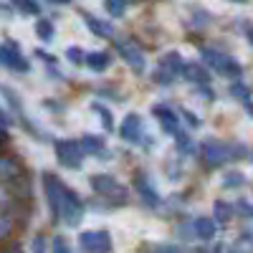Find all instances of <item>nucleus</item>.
I'll return each mask as SVG.
<instances>
[{
  "label": "nucleus",
  "mask_w": 253,
  "mask_h": 253,
  "mask_svg": "<svg viewBox=\"0 0 253 253\" xmlns=\"http://www.w3.org/2000/svg\"><path fill=\"white\" fill-rule=\"evenodd\" d=\"M114 51L119 53V58H122L134 74H144V69H147V56H144L142 46L137 43L134 38L117 36V38H114Z\"/></svg>",
  "instance_id": "obj_4"
},
{
  "label": "nucleus",
  "mask_w": 253,
  "mask_h": 253,
  "mask_svg": "<svg viewBox=\"0 0 253 253\" xmlns=\"http://www.w3.org/2000/svg\"><path fill=\"white\" fill-rule=\"evenodd\" d=\"M119 137L126 142V144H144V137H147V132H144V119L137 114V112H129L124 119H122V124H119Z\"/></svg>",
  "instance_id": "obj_11"
},
{
  "label": "nucleus",
  "mask_w": 253,
  "mask_h": 253,
  "mask_svg": "<svg viewBox=\"0 0 253 253\" xmlns=\"http://www.w3.org/2000/svg\"><path fill=\"white\" fill-rule=\"evenodd\" d=\"M79 246L86 253H112L114 241H112L109 230L94 228V230H81V233H79Z\"/></svg>",
  "instance_id": "obj_9"
},
{
  "label": "nucleus",
  "mask_w": 253,
  "mask_h": 253,
  "mask_svg": "<svg viewBox=\"0 0 253 253\" xmlns=\"http://www.w3.org/2000/svg\"><path fill=\"white\" fill-rule=\"evenodd\" d=\"M198 150H200V157L205 160L208 167H220V165H228L238 157L248 160V147L241 142H225V139L208 137L200 142Z\"/></svg>",
  "instance_id": "obj_1"
},
{
  "label": "nucleus",
  "mask_w": 253,
  "mask_h": 253,
  "mask_svg": "<svg viewBox=\"0 0 253 253\" xmlns=\"http://www.w3.org/2000/svg\"><path fill=\"white\" fill-rule=\"evenodd\" d=\"M84 23H86V28L96 36V38H107V41H114L117 38V31H114V23L107 18H96L91 13H84Z\"/></svg>",
  "instance_id": "obj_14"
},
{
  "label": "nucleus",
  "mask_w": 253,
  "mask_h": 253,
  "mask_svg": "<svg viewBox=\"0 0 253 253\" xmlns=\"http://www.w3.org/2000/svg\"><path fill=\"white\" fill-rule=\"evenodd\" d=\"M89 185H91L94 193L99 198H104V200H112V203H119V205H124L126 200H129V190H126V185H122L114 175H104V172L91 175Z\"/></svg>",
  "instance_id": "obj_3"
},
{
  "label": "nucleus",
  "mask_w": 253,
  "mask_h": 253,
  "mask_svg": "<svg viewBox=\"0 0 253 253\" xmlns=\"http://www.w3.org/2000/svg\"><path fill=\"white\" fill-rule=\"evenodd\" d=\"M134 190L147 205H160V193L155 187V180H150L147 172H134Z\"/></svg>",
  "instance_id": "obj_13"
},
{
  "label": "nucleus",
  "mask_w": 253,
  "mask_h": 253,
  "mask_svg": "<svg viewBox=\"0 0 253 253\" xmlns=\"http://www.w3.org/2000/svg\"><path fill=\"white\" fill-rule=\"evenodd\" d=\"M112 61H114V56H112L109 51H91V53L84 56V63H86L94 74L107 71V69L112 66Z\"/></svg>",
  "instance_id": "obj_17"
},
{
  "label": "nucleus",
  "mask_w": 253,
  "mask_h": 253,
  "mask_svg": "<svg viewBox=\"0 0 253 253\" xmlns=\"http://www.w3.org/2000/svg\"><path fill=\"white\" fill-rule=\"evenodd\" d=\"M10 228H13V220H10V215L0 213V238H5V236L10 233Z\"/></svg>",
  "instance_id": "obj_31"
},
{
  "label": "nucleus",
  "mask_w": 253,
  "mask_h": 253,
  "mask_svg": "<svg viewBox=\"0 0 253 253\" xmlns=\"http://www.w3.org/2000/svg\"><path fill=\"white\" fill-rule=\"evenodd\" d=\"M53 152H56L58 165L69 167V170H81V167H84V160H86V155H84L79 139H71V137L56 139V142H53Z\"/></svg>",
  "instance_id": "obj_5"
},
{
  "label": "nucleus",
  "mask_w": 253,
  "mask_h": 253,
  "mask_svg": "<svg viewBox=\"0 0 253 253\" xmlns=\"http://www.w3.org/2000/svg\"><path fill=\"white\" fill-rule=\"evenodd\" d=\"M180 76L187 79V81H193V84H198V86H208V84H210V74H208V69L203 66V63H185Z\"/></svg>",
  "instance_id": "obj_18"
},
{
  "label": "nucleus",
  "mask_w": 253,
  "mask_h": 253,
  "mask_svg": "<svg viewBox=\"0 0 253 253\" xmlns=\"http://www.w3.org/2000/svg\"><path fill=\"white\" fill-rule=\"evenodd\" d=\"M182 66H185V61H182L180 51H167L157 58V71L152 74V81L167 86V84H172L182 74Z\"/></svg>",
  "instance_id": "obj_7"
},
{
  "label": "nucleus",
  "mask_w": 253,
  "mask_h": 253,
  "mask_svg": "<svg viewBox=\"0 0 253 253\" xmlns=\"http://www.w3.org/2000/svg\"><path fill=\"white\" fill-rule=\"evenodd\" d=\"M230 96L238 99V101L243 104V109H246V112H251V86H248L246 81L238 79V81L230 84Z\"/></svg>",
  "instance_id": "obj_20"
},
{
  "label": "nucleus",
  "mask_w": 253,
  "mask_h": 253,
  "mask_svg": "<svg viewBox=\"0 0 253 253\" xmlns=\"http://www.w3.org/2000/svg\"><path fill=\"white\" fill-rule=\"evenodd\" d=\"M31 253H46V238H43V236H36V238H33Z\"/></svg>",
  "instance_id": "obj_34"
},
{
  "label": "nucleus",
  "mask_w": 253,
  "mask_h": 253,
  "mask_svg": "<svg viewBox=\"0 0 253 253\" xmlns=\"http://www.w3.org/2000/svg\"><path fill=\"white\" fill-rule=\"evenodd\" d=\"M10 124V119H8V114L3 112V109H0V129H3V126H8Z\"/></svg>",
  "instance_id": "obj_37"
},
{
  "label": "nucleus",
  "mask_w": 253,
  "mask_h": 253,
  "mask_svg": "<svg viewBox=\"0 0 253 253\" xmlns=\"http://www.w3.org/2000/svg\"><path fill=\"white\" fill-rule=\"evenodd\" d=\"M5 253H23V251H20V248L15 246V248H10V251H5Z\"/></svg>",
  "instance_id": "obj_40"
},
{
  "label": "nucleus",
  "mask_w": 253,
  "mask_h": 253,
  "mask_svg": "<svg viewBox=\"0 0 253 253\" xmlns=\"http://www.w3.org/2000/svg\"><path fill=\"white\" fill-rule=\"evenodd\" d=\"M175 144H177L180 155H190V152H195V139L190 137L185 129H180V132L175 134Z\"/></svg>",
  "instance_id": "obj_24"
},
{
  "label": "nucleus",
  "mask_w": 253,
  "mask_h": 253,
  "mask_svg": "<svg viewBox=\"0 0 253 253\" xmlns=\"http://www.w3.org/2000/svg\"><path fill=\"white\" fill-rule=\"evenodd\" d=\"M13 203V195H10V190L3 185V182H0V210H3L5 205H10Z\"/></svg>",
  "instance_id": "obj_32"
},
{
  "label": "nucleus",
  "mask_w": 253,
  "mask_h": 253,
  "mask_svg": "<svg viewBox=\"0 0 253 253\" xmlns=\"http://www.w3.org/2000/svg\"><path fill=\"white\" fill-rule=\"evenodd\" d=\"M220 185H223L225 190H238V187L246 185V175L238 172V170H230V172L223 175V182H220Z\"/></svg>",
  "instance_id": "obj_25"
},
{
  "label": "nucleus",
  "mask_w": 253,
  "mask_h": 253,
  "mask_svg": "<svg viewBox=\"0 0 253 253\" xmlns=\"http://www.w3.org/2000/svg\"><path fill=\"white\" fill-rule=\"evenodd\" d=\"M129 3H122V0H109V3H104V10L109 13V18H124L129 13Z\"/></svg>",
  "instance_id": "obj_26"
},
{
  "label": "nucleus",
  "mask_w": 253,
  "mask_h": 253,
  "mask_svg": "<svg viewBox=\"0 0 253 253\" xmlns=\"http://www.w3.org/2000/svg\"><path fill=\"white\" fill-rule=\"evenodd\" d=\"M84 56H86V51L79 48V46H69V48H66V58H69L71 63H84Z\"/></svg>",
  "instance_id": "obj_30"
},
{
  "label": "nucleus",
  "mask_w": 253,
  "mask_h": 253,
  "mask_svg": "<svg viewBox=\"0 0 253 253\" xmlns=\"http://www.w3.org/2000/svg\"><path fill=\"white\" fill-rule=\"evenodd\" d=\"M177 117H185L187 126H193V129H198V126L203 124V122H200V117H198L195 112H190V109H180V112H177Z\"/></svg>",
  "instance_id": "obj_29"
},
{
  "label": "nucleus",
  "mask_w": 253,
  "mask_h": 253,
  "mask_svg": "<svg viewBox=\"0 0 253 253\" xmlns=\"http://www.w3.org/2000/svg\"><path fill=\"white\" fill-rule=\"evenodd\" d=\"M190 230H193V236L198 238V241H213L215 238V233H218V225H215V220L213 218H205V215H200V218H195L193 223H190Z\"/></svg>",
  "instance_id": "obj_15"
},
{
  "label": "nucleus",
  "mask_w": 253,
  "mask_h": 253,
  "mask_svg": "<svg viewBox=\"0 0 253 253\" xmlns=\"http://www.w3.org/2000/svg\"><path fill=\"white\" fill-rule=\"evenodd\" d=\"M91 112L101 117V124H104V129H107V132H112V129H114V114H112L107 107H104V104L94 101V104H91Z\"/></svg>",
  "instance_id": "obj_23"
},
{
  "label": "nucleus",
  "mask_w": 253,
  "mask_h": 253,
  "mask_svg": "<svg viewBox=\"0 0 253 253\" xmlns=\"http://www.w3.org/2000/svg\"><path fill=\"white\" fill-rule=\"evenodd\" d=\"M0 66L13 71V74H28L31 71V61L23 56L18 43L13 41H3L0 43Z\"/></svg>",
  "instance_id": "obj_8"
},
{
  "label": "nucleus",
  "mask_w": 253,
  "mask_h": 253,
  "mask_svg": "<svg viewBox=\"0 0 253 253\" xmlns=\"http://www.w3.org/2000/svg\"><path fill=\"white\" fill-rule=\"evenodd\" d=\"M198 53H200V63H203V66H208L210 71H215L218 76L233 79V81L241 79L243 66L238 63V58H233L230 53H225L220 48H213V46H203Z\"/></svg>",
  "instance_id": "obj_2"
},
{
  "label": "nucleus",
  "mask_w": 253,
  "mask_h": 253,
  "mask_svg": "<svg viewBox=\"0 0 253 253\" xmlns=\"http://www.w3.org/2000/svg\"><path fill=\"white\" fill-rule=\"evenodd\" d=\"M36 56H41L46 63H56V56H51V53H46V51H36Z\"/></svg>",
  "instance_id": "obj_36"
},
{
  "label": "nucleus",
  "mask_w": 253,
  "mask_h": 253,
  "mask_svg": "<svg viewBox=\"0 0 253 253\" xmlns=\"http://www.w3.org/2000/svg\"><path fill=\"white\" fill-rule=\"evenodd\" d=\"M233 215H241L243 220H248V218H251V203H248L246 198H241V200H236V203H233Z\"/></svg>",
  "instance_id": "obj_27"
},
{
  "label": "nucleus",
  "mask_w": 253,
  "mask_h": 253,
  "mask_svg": "<svg viewBox=\"0 0 253 253\" xmlns=\"http://www.w3.org/2000/svg\"><path fill=\"white\" fill-rule=\"evenodd\" d=\"M23 175V167L15 157H0V180H18Z\"/></svg>",
  "instance_id": "obj_19"
},
{
  "label": "nucleus",
  "mask_w": 253,
  "mask_h": 253,
  "mask_svg": "<svg viewBox=\"0 0 253 253\" xmlns=\"http://www.w3.org/2000/svg\"><path fill=\"white\" fill-rule=\"evenodd\" d=\"M66 190H69V185L63 182L61 177H56L51 172H43V193H46V200H48V213H51L53 223H58V218H61V208H63V200H66Z\"/></svg>",
  "instance_id": "obj_6"
},
{
  "label": "nucleus",
  "mask_w": 253,
  "mask_h": 253,
  "mask_svg": "<svg viewBox=\"0 0 253 253\" xmlns=\"http://www.w3.org/2000/svg\"><path fill=\"white\" fill-rule=\"evenodd\" d=\"M84 213H86V205H84L81 195L76 193V190H66V200H63V208H61V218L58 223H66L69 228L79 225L84 220Z\"/></svg>",
  "instance_id": "obj_10"
},
{
  "label": "nucleus",
  "mask_w": 253,
  "mask_h": 253,
  "mask_svg": "<svg viewBox=\"0 0 253 253\" xmlns=\"http://www.w3.org/2000/svg\"><path fill=\"white\" fill-rule=\"evenodd\" d=\"M230 218H233V203H228V200H215L213 203V220L215 225H225Z\"/></svg>",
  "instance_id": "obj_21"
},
{
  "label": "nucleus",
  "mask_w": 253,
  "mask_h": 253,
  "mask_svg": "<svg viewBox=\"0 0 253 253\" xmlns=\"http://www.w3.org/2000/svg\"><path fill=\"white\" fill-rule=\"evenodd\" d=\"M51 253H74V251H71V246L66 243V238L56 236V238L51 241Z\"/></svg>",
  "instance_id": "obj_28"
},
{
  "label": "nucleus",
  "mask_w": 253,
  "mask_h": 253,
  "mask_svg": "<svg viewBox=\"0 0 253 253\" xmlns=\"http://www.w3.org/2000/svg\"><path fill=\"white\" fill-rule=\"evenodd\" d=\"M230 253H251V251H248L246 246H238V243H236V248H230Z\"/></svg>",
  "instance_id": "obj_38"
},
{
  "label": "nucleus",
  "mask_w": 253,
  "mask_h": 253,
  "mask_svg": "<svg viewBox=\"0 0 253 253\" xmlns=\"http://www.w3.org/2000/svg\"><path fill=\"white\" fill-rule=\"evenodd\" d=\"M152 117L160 122L162 132L172 134V137L182 129V126H180V117H177V112H175L172 107H165V104H157V107H152Z\"/></svg>",
  "instance_id": "obj_12"
},
{
  "label": "nucleus",
  "mask_w": 253,
  "mask_h": 253,
  "mask_svg": "<svg viewBox=\"0 0 253 253\" xmlns=\"http://www.w3.org/2000/svg\"><path fill=\"white\" fill-rule=\"evenodd\" d=\"M84 155H94V157H104L107 155V142H104L101 134H84L79 139Z\"/></svg>",
  "instance_id": "obj_16"
},
{
  "label": "nucleus",
  "mask_w": 253,
  "mask_h": 253,
  "mask_svg": "<svg viewBox=\"0 0 253 253\" xmlns=\"http://www.w3.org/2000/svg\"><path fill=\"white\" fill-rule=\"evenodd\" d=\"M36 36L43 41V43H51V41L56 38V26H53V20L38 18V20H36Z\"/></svg>",
  "instance_id": "obj_22"
},
{
  "label": "nucleus",
  "mask_w": 253,
  "mask_h": 253,
  "mask_svg": "<svg viewBox=\"0 0 253 253\" xmlns=\"http://www.w3.org/2000/svg\"><path fill=\"white\" fill-rule=\"evenodd\" d=\"M8 142V134H5V129H0V147H3Z\"/></svg>",
  "instance_id": "obj_39"
},
{
  "label": "nucleus",
  "mask_w": 253,
  "mask_h": 253,
  "mask_svg": "<svg viewBox=\"0 0 253 253\" xmlns=\"http://www.w3.org/2000/svg\"><path fill=\"white\" fill-rule=\"evenodd\" d=\"M155 253H180V248L175 243H162V246L155 248Z\"/></svg>",
  "instance_id": "obj_35"
},
{
  "label": "nucleus",
  "mask_w": 253,
  "mask_h": 253,
  "mask_svg": "<svg viewBox=\"0 0 253 253\" xmlns=\"http://www.w3.org/2000/svg\"><path fill=\"white\" fill-rule=\"evenodd\" d=\"M15 8H18L20 13H26V15H36V13L41 10V5H38V3H18Z\"/></svg>",
  "instance_id": "obj_33"
}]
</instances>
